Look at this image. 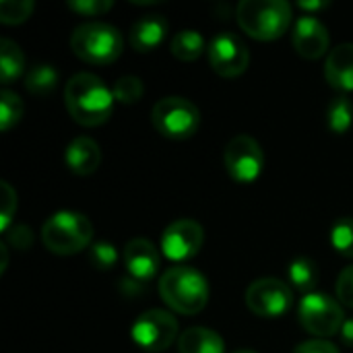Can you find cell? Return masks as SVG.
Instances as JSON below:
<instances>
[{
  "label": "cell",
  "mask_w": 353,
  "mask_h": 353,
  "mask_svg": "<svg viewBox=\"0 0 353 353\" xmlns=\"http://www.w3.org/2000/svg\"><path fill=\"white\" fill-rule=\"evenodd\" d=\"M64 103L77 124L93 128L110 120L116 99L97 74L77 72L64 87Z\"/></svg>",
  "instance_id": "1"
},
{
  "label": "cell",
  "mask_w": 353,
  "mask_h": 353,
  "mask_svg": "<svg viewBox=\"0 0 353 353\" xmlns=\"http://www.w3.org/2000/svg\"><path fill=\"white\" fill-rule=\"evenodd\" d=\"M159 296L172 312L194 316L209 302V283L205 275L192 267H170L159 279Z\"/></svg>",
  "instance_id": "2"
},
{
  "label": "cell",
  "mask_w": 353,
  "mask_h": 353,
  "mask_svg": "<svg viewBox=\"0 0 353 353\" xmlns=\"http://www.w3.org/2000/svg\"><path fill=\"white\" fill-rule=\"evenodd\" d=\"M242 31L259 41L279 39L292 25V4L285 0H242L236 8Z\"/></svg>",
  "instance_id": "3"
},
{
  "label": "cell",
  "mask_w": 353,
  "mask_h": 353,
  "mask_svg": "<svg viewBox=\"0 0 353 353\" xmlns=\"http://www.w3.org/2000/svg\"><path fill=\"white\" fill-rule=\"evenodd\" d=\"M41 242L50 252L70 256L85 248H91L93 225L83 213L58 211L46 219L41 228Z\"/></svg>",
  "instance_id": "4"
},
{
  "label": "cell",
  "mask_w": 353,
  "mask_h": 353,
  "mask_svg": "<svg viewBox=\"0 0 353 353\" xmlns=\"http://www.w3.org/2000/svg\"><path fill=\"white\" fill-rule=\"evenodd\" d=\"M72 52L89 64H112L124 50V39L118 27L101 21L79 25L70 35Z\"/></svg>",
  "instance_id": "5"
},
{
  "label": "cell",
  "mask_w": 353,
  "mask_h": 353,
  "mask_svg": "<svg viewBox=\"0 0 353 353\" xmlns=\"http://www.w3.org/2000/svg\"><path fill=\"white\" fill-rule=\"evenodd\" d=\"M151 120L159 134L182 141L196 134L201 126V112L190 99L170 95L153 105Z\"/></svg>",
  "instance_id": "6"
},
{
  "label": "cell",
  "mask_w": 353,
  "mask_h": 353,
  "mask_svg": "<svg viewBox=\"0 0 353 353\" xmlns=\"http://www.w3.org/2000/svg\"><path fill=\"white\" fill-rule=\"evenodd\" d=\"M298 321L314 337H333L341 333L345 323L343 308L337 300L329 298L327 294H306L298 306Z\"/></svg>",
  "instance_id": "7"
},
{
  "label": "cell",
  "mask_w": 353,
  "mask_h": 353,
  "mask_svg": "<svg viewBox=\"0 0 353 353\" xmlns=\"http://www.w3.org/2000/svg\"><path fill=\"white\" fill-rule=\"evenodd\" d=\"M130 337L143 352H165L168 347H172L176 339H180L178 321L168 310H159V308L147 310L132 323Z\"/></svg>",
  "instance_id": "8"
},
{
  "label": "cell",
  "mask_w": 353,
  "mask_h": 353,
  "mask_svg": "<svg viewBox=\"0 0 353 353\" xmlns=\"http://www.w3.org/2000/svg\"><path fill=\"white\" fill-rule=\"evenodd\" d=\"M246 306L261 319H279L294 308V290L275 277H263L248 285Z\"/></svg>",
  "instance_id": "9"
},
{
  "label": "cell",
  "mask_w": 353,
  "mask_h": 353,
  "mask_svg": "<svg viewBox=\"0 0 353 353\" xmlns=\"http://www.w3.org/2000/svg\"><path fill=\"white\" fill-rule=\"evenodd\" d=\"M223 163H225V170L234 182L252 184L263 174L265 153L252 137L238 134L225 145Z\"/></svg>",
  "instance_id": "10"
},
{
  "label": "cell",
  "mask_w": 353,
  "mask_h": 353,
  "mask_svg": "<svg viewBox=\"0 0 353 353\" xmlns=\"http://www.w3.org/2000/svg\"><path fill=\"white\" fill-rule=\"evenodd\" d=\"M211 68L223 79H236L246 72L250 64V52L246 43L230 31L215 35L207 48Z\"/></svg>",
  "instance_id": "11"
},
{
  "label": "cell",
  "mask_w": 353,
  "mask_h": 353,
  "mask_svg": "<svg viewBox=\"0 0 353 353\" xmlns=\"http://www.w3.org/2000/svg\"><path fill=\"white\" fill-rule=\"evenodd\" d=\"M205 232L194 219H178L161 234V252L174 263H184L196 256L203 248Z\"/></svg>",
  "instance_id": "12"
},
{
  "label": "cell",
  "mask_w": 353,
  "mask_h": 353,
  "mask_svg": "<svg viewBox=\"0 0 353 353\" xmlns=\"http://www.w3.org/2000/svg\"><path fill=\"white\" fill-rule=\"evenodd\" d=\"M292 43L296 52L306 60H316L327 54L331 37L327 27L312 14H304L294 23Z\"/></svg>",
  "instance_id": "13"
},
{
  "label": "cell",
  "mask_w": 353,
  "mask_h": 353,
  "mask_svg": "<svg viewBox=\"0 0 353 353\" xmlns=\"http://www.w3.org/2000/svg\"><path fill=\"white\" fill-rule=\"evenodd\" d=\"M124 267L128 277L141 281V283H149L151 279H155V275L159 273L161 267V256L159 250L145 238H134L124 246Z\"/></svg>",
  "instance_id": "14"
},
{
  "label": "cell",
  "mask_w": 353,
  "mask_h": 353,
  "mask_svg": "<svg viewBox=\"0 0 353 353\" xmlns=\"http://www.w3.org/2000/svg\"><path fill=\"white\" fill-rule=\"evenodd\" d=\"M327 83L341 95L353 91V43H339L325 62Z\"/></svg>",
  "instance_id": "15"
},
{
  "label": "cell",
  "mask_w": 353,
  "mask_h": 353,
  "mask_svg": "<svg viewBox=\"0 0 353 353\" xmlns=\"http://www.w3.org/2000/svg\"><path fill=\"white\" fill-rule=\"evenodd\" d=\"M165 33H168V21L161 14H147L132 23L128 39L132 50L147 54L163 43Z\"/></svg>",
  "instance_id": "16"
},
{
  "label": "cell",
  "mask_w": 353,
  "mask_h": 353,
  "mask_svg": "<svg viewBox=\"0 0 353 353\" xmlns=\"http://www.w3.org/2000/svg\"><path fill=\"white\" fill-rule=\"evenodd\" d=\"M64 161L77 176H91L101 165V149L89 137H77L64 151Z\"/></svg>",
  "instance_id": "17"
},
{
  "label": "cell",
  "mask_w": 353,
  "mask_h": 353,
  "mask_svg": "<svg viewBox=\"0 0 353 353\" xmlns=\"http://www.w3.org/2000/svg\"><path fill=\"white\" fill-rule=\"evenodd\" d=\"M180 353H223L225 343L219 333L207 327H192L186 329L178 339Z\"/></svg>",
  "instance_id": "18"
},
{
  "label": "cell",
  "mask_w": 353,
  "mask_h": 353,
  "mask_svg": "<svg viewBox=\"0 0 353 353\" xmlns=\"http://www.w3.org/2000/svg\"><path fill=\"white\" fill-rule=\"evenodd\" d=\"M25 70V56L12 39H0V79L2 85H10Z\"/></svg>",
  "instance_id": "19"
},
{
  "label": "cell",
  "mask_w": 353,
  "mask_h": 353,
  "mask_svg": "<svg viewBox=\"0 0 353 353\" xmlns=\"http://www.w3.org/2000/svg\"><path fill=\"white\" fill-rule=\"evenodd\" d=\"M170 50H172V54L178 60H182V62H194L205 52V39H203V35L199 31L184 29V31H178L172 37Z\"/></svg>",
  "instance_id": "20"
},
{
  "label": "cell",
  "mask_w": 353,
  "mask_h": 353,
  "mask_svg": "<svg viewBox=\"0 0 353 353\" xmlns=\"http://www.w3.org/2000/svg\"><path fill=\"white\" fill-rule=\"evenodd\" d=\"M353 124V103L347 95H337L327 108V128L335 134H345Z\"/></svg>",
  "instance_id": "21"
},
{
  "label": "cell",
  "mask_w": 353,
  "mask_h": 353,
  "mask_svg": "<svg viewBox=\"0 0 353 353\" xmlns=\"http://www.w3.org/2000/svg\"><path fill=\"white\" fill-rule=\"evenodd\" d=\"M288 279L292 281V285L300 292H308L312 294V290L316 288L319 283V267L314 261L306 259V256H300L296 259L290 269H288Z\"/></svg>",
  "instance_id": "22"
},
{
  "label": "cell",
  "mask_w": 353,
  "mask_h": 353,
  "mask_svg": "<svg viewBox=\"0 0 353 353\" xmlns=\"http://www.w3.org/2000/svg\"><path fill=\"white\" fill-rule=\"evenodd\" d=\"M58 85V70L52 64H37L33 66L27 77H25V87L33 95H48L56 89Z\"/></svg>",
  "instance_id": "23"
},
{
  "label": "cell",
  "mask_w": 353,
  "mask_h": 353,
  "mask_svg": "<svg viewBox=\"0 0 353 353\" xmlns=\"http://www.w3.org/2000/svg\"><path fill=\"white\" fill-rule=\"evenodd\" d=\"M23 116V101L17 93L2 89L0 93V130L8 132Z\"/></svg>",
  "instance_id": "24"
},
{
  "label": "cell",
  "mask_w": 353,
  "mask_h": 353,
  "mask_svg": "<svg viewBox=\"0 0 353 353\" xmlns=\"http://www.w3.org/2000/svg\"><path fill=\"white\" fill-rule=\"evenodd\" d=\"M331 244L341 256L353 259V217H341L333 223Z\"/></svg>",
  "instance_id": "25"
},
{
  "label": "cell",
  "mask_w": 353,
  "mask_h": 353,
  "mask_svg": "<svg viewBox=\"0 0 353 353\" xmlns=\"http://www.w3.org/2000/svg\"><path fill=\"white\" fill-rule=\"evenodd\" d=\"M143 81L139 77H132V74H124L120 77L114 87H112V93H114V99L122 105H130V103H137L141 97H143Z\"/></svg>",
  "instance_id": "26"
},
{
  "label": "cell",
  "mask_w": 353,
  "mask_h": 353,
  "mask_svg": "<svg viewBox=\"0 0 353 353\" xmlns=\"http://www.w3.org/2000/svg\"><path fill=\"white\" fill-rule=\"evenodd\" d=\"M35 10L33 0H2L0 2V23L4 25H21Z\"/></svg>",
  "instance_id": "27"
},
{
  "label": "cell",
  "mask_w": 353,
  "mask_h": 353,
  "mask_svg": "<svg viewBox=\"0 0 353 353\" xmlns=\"http://www.w3.org/2000/svg\"><path fill=\"white\" fill-rule=\"evenodd\" d=\"M89 261L99 271H110L118 263V250L110 242H93L89 248Z\"/></svg>",
  "instance_id": "28"
},
{
  "label": "cell",
  "mask_w": 353,
  "mask_h": 353,
  "mask_svg": "<svg viewBox=\"0 0 353 353\" xmlns=\"http://www.w3.org/2000/svg\"><path fill=\"white\" fill-rule=\"evenodd\" d=\"M0 232H8L10 230V221H12V215L17 213V192L14 188L8 184V182H0Z\"/></svg>",
  "instance_id": "29"
},
{
  "label": "cell",
  "mask_w": 353,
  "mask_h": 353,
  "mask_svg": "<svg viewBox=\"0 0 353 353\" xmlns=\"http://www.w3.org/2000/svg\"><path fill=\"white\" fill-rule=\"evenodd\" d=\"M114 6L112 0H68V8L83 17H97Z\"/></svg>",
  "instance_id": "30"
},
{
  "label": "cell",
  "mask_w": 353,
  "mask_h": 353,
  "mask_svg": "<svg viewBox=\"0 0 353 353\" xmlns=\"http://www.w3.org/2000/svg\"><path fill=\"white\" fill-rule=\"evenodd\" d=\"M337 298L343 306L353 308V265L345 267L337 279Z\"/></svg>",
  "instance_id": "31"
},
{
  "label": "cell",
  "mask_w": 353,
  "mask_h": 353,
  "mask_svg": "<svg viewBox=\"0 0 353 353\" xmlns=\"http://www.w3.org/2000/svg\"><path fill=\"white\" fill-rule=\"evenodd\" d=\"M8 244L14 246L17 250H29L31 244H33V234L27 225H12L8 232Z\"/></svg>",
  "instance_id": "32"
},
{
  "label": "cell",
  "mask_w": 353,
  "mask_h": 353,
  "mask_svg": "<svg viewBox=\"0 0 353 353\" xmlns=\"http://www.w3.org/2000/svg\"><path fill=\"white\" fill-rule=\"evenodd\" d=\"M294 353H341L337 350V345H333L327 339H312V341H304L300 343Z\"/></svg>",
  "instance_id": "33"
},
{
  "label": "cell",
  "mask_w": 353,
  "mask_h": 353,
  "mask_svg": "<svg viewBox=\"0 0 353 353\" xmlns=\"http://www.w3.org/2000/svg\"><path fill=\"white\" fill-rule=\"evenodd\" d=\"M120 290L124 292V296H139V294H143V290H145V283H141V281H137V279H132V277H124L122 281H120Z\"/></svg>",
  "instance_id": "34"
},
{
  "label": "cell",
  "mask_w": 353,
  "mask_h": 353,
  "mask_svg": "<svg viewBox=\"0 0 353 353\" xmlns=\"http://www.w3.org/2000/svg\"><path fill=\"white\" fill-rule=\"evenodd\" d=\"M341 341H343V345H347V347H353V319H347L345 323H343V327H341Z\"/></svg>",
  "instance_id": "35"
},
{
  "label": "cell",
  "mask_w": 353,
  "mask_h": 353,
  "mask_svg": "<svg viewBox=\"0 0 353 353\" xmlns=\"http://www.w3.org/2000/svg\"><path fill=\"white\" fill-rule=\"evenodd\" d=\"M331 6V2H298V8H302V10H325V8H329Z\"/></svg>",
  "instance_id": "36"
},
{
  "label": "cell",
  "mask_w": 353,
  "mask_h": 353,
  "mask_svg": "<svg viewBox=\"0 0 353 353\" xmlns=\"http://www.w3.org/2000/svg\"><path fill=\"white\" fill-rule=\"evenodd\" d=\"M0 252H2V265H0V273H4L6 263H8V254H6V244H0Z\"/></svg>",
  "instance_id": "37"
},
{
  "label": "cell",
  "mask_w": 353,
  "mask_h": 353,
  "mask_svg": "<svg viewBox=\"0 0 353 353\" xmlns=\"http://www.w3.org/2000/svg\"><path fill=\"white\" fill-rule=\"evenodd\" d=\"M236 353H256V352H252V350H240V352H236Z\"/></svg>",
  "instance_id": "38"
}]
</instances>
